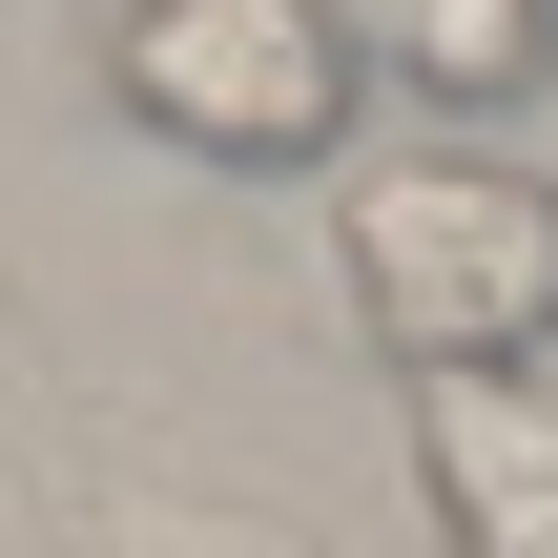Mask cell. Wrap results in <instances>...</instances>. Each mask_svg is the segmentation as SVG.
Returning <instances> with one entry per match:
<instances>
[{"instance_id": "2", "label": "cell", "mask_w": 558, "mask_h": 558, "mask_svg": "<svg viewBox=\"0 0 558 558\" xmlns=\"http://www.w3.org/2000/svg\"><path fill=\"white\" fill-rule=\"evenodd\" d=\"M104 104H124L166 166L311 186V166H352L373 21H352V0H104Z\"/></svg>"}, {"instance_id": "5", "label": "cell", "mask_w": 558, "mask_h": 558, "mask_svg": "<svg viewBox=\"0 0 558 558\" xmlns=\"http://www.w3.org/2000/svg\"><path fill=\"white\" fill-rule=\"evenodd\" d=\"M62 558H331V538H290L269 497H104Z\"/></svg>"}, {"instance_id": "1", "label": "cell", "mask_w": 558, "mask_h": 558, "mask_svg": "<svg viewBox=\"0 0 558 558\" xmlns=\"http://www.w3.org/2000/svg\"><path fill=\"white\" fill-rule=\"evenodd\" d=\"M331 269H352V331L393 352V393L414 373H538L558 352V166H497V145L352 166Z\"/></svg>"}, {"instance_id": "4", "label": "cell", "mask_w": 558, "mask_h": 558, "mask_svg": "<svg viewBox=\"0 0 558 558\" xmlns=\"http://www.w3.org/2000/svg\"><path fill=\"white\" fill-rule=\"evenodd\" d=\"M373 62L476 145V124H518V104L558 83V0H393V21H373Z\"/></svg>"}, {"instance_id": "3", "label": "cell", "mask_w": 558, "mask_h": 558, "mask_svg": "<svg viewBox=\"0 0 558 558\" xmlns=\"http://www.w3.org/2000/svg\"><path fill=\"white\" fill-rule=\"evenodd\" d=\"M414 497H435V558H558V352L414 373Z\"/></svg>"}]
</instances>
